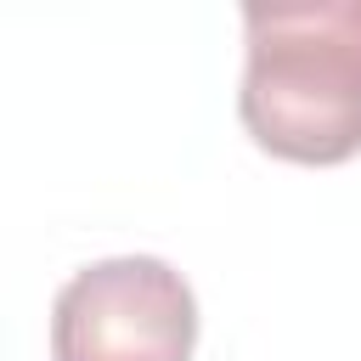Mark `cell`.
Wrapping results in <instances>:
<instances>
[{
	"label": "cell",
	"mask_w": 361,
	"mask_h": 361,
	"mask_svg": "<svg viewBox=\"0 0 361 361\" xmlns=\"http://www.w3.org/2000/svg\"><path fill=\"white\" fill-rule=\"evenodd\" d=\"M237 113L282 164H344L361 152V0H293L243 11Z\"/></svg>",
	"instance_id": "cell-1"
},
{
	"label": "cell",
	"mask_w": 361,
	"mask_h": 361,
	"mask_svg": "<svg viewBox=\"0 0 361 361\" xmlns=\"http://www.w3.org/2000/svg\"><path fill=\"white\" fill-rule=\"evenodd\" d=\"M197 293L158 254L73 271L51 305V361H192Z\"/></svg>",
	"instance_id": "cell-2"
}]
</instances>
